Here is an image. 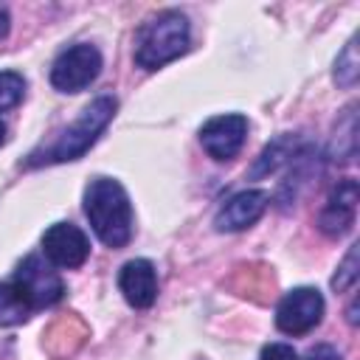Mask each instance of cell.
<instances>
[{
    "mask_svg": "<svg viewBox=\"0 0 360 360\" xmlns=\"http://www.w3.org/2000/svg\"><path fill=\"white\" fill-rule=\"evenodd\" d=\"M84 217L107 248H124L132 239V202L112 177H93L84 188Z\"/></svg>",
    "mask_w": 360,
    "mask_h": 360,
    "instance_id": "obj_1",
    "label": "cell"
},
{
    "mask_svg": "<svg viewBox=\"0 0 360 360\" xmlns=\"http://www.w3.org/2000/svg\"><path fill=\"white\" fill-rule=\"evenodd\" d=\"M118 110V98L115 96H98L93 98L82 115L45 149L31 152L25 166H42V163H68V160H79L96 141L98 135L107 129V124L112 121Z\"/></svg>",
    "mask_w": 360,
    "mask_h": 360,
    "instance_id": "obj_2",
    "label": "cell"
},
{
    "mask_svg": "<svg viewBox=\"0 0 360 360\" xmlns=\"http://www.w3.org/2000/svg\"><path fill=\"white\" fill-rule=\"evenodd\" d=\"M188 39V20L180 11H158L135 34V65L143 70H158L166 62L186 53Z\"/></svg>",
    "mask_w": 360,
    "mask_h": 360,
    "instance_id": "obj_3",
    "label": "cell"
},
{
    "mask_svg": "<svg viewBox=\"0 0 360 360\" xmlns=\"http://www.w3.org/2000/svg\"><path fill=\"white\" fill-rule=\"evenodd\" d=\"M101 73V53L90 42H76L65 48L51 65V84L59 93H82Z\"/></svg>",
    "mask_w": 360,
    "mask_h": 360,
    "instance_id": "obj_4",
    "label": "cell"
},
{
    "mask_svg": "<svg viewBox=\"0 0 360 360\" xmlns=\"http://www.w3.org/2000/svg\"><path fill=\"white\" fill-rule=\"evenodd\" d=\"M20 292L28 298L31 309H45V307H53L62 295H65V284L59 278V273L53 270V264L42 256H25L17 270H14V278H11Z\"/></svg>",
    "mask_w": 360,
    "mask_h": 360,
    "instance_id": "obj_5",
    "label": "cell"
},
{
    "mask_svg": "<svg viewBox=\"0 0 360 360\" xmlns=\"http://www.w3.org/2000/svg\"><path fill=\"white\" fill-rule=\"evenodd\" d=\"M323 318V295L315 287H295L284 292L276 307V326L284 335H307Z\"/></svg>",
    "mask_w": 360,
    "mask_h": 360,
    "instance_id": "obj_6",
    "label": "cell"
},
{
    "mask_svg": "<svg viewBox=\"0 0 360 360\" xmlns=\"http://www.w3.org/2000/svg\"><path fill=\"white\" fill-rule=\"evenodd\" d=\"M42 253L53 267L76 270L90 256V239L82 228H76L70 222H53L42 233Z\"/></svg>",
    "mask_w": 360,
    "mask_h": 360,
    "instance_id": "obj_7",
    "label": "cell"
},
{
    "mask_svg": "<svg viewBox=\"0 0 360 360\" xmlns=\"http://www.w3.org/2000/svg\"><path fill=\"white\" fill-rule=\"evenodd\" d=\"M248 135V118L242 112L214 115L200 127V143L214 160H231L239 155Z\"/></svg>",
    "mask_w": 360,
    "mask_h": 360,
    "instance_id": "obj_8",
    "label": "cell"
},
{
    "mask_svg": "<svg viewBox=\"0 0 360 360\" xmlns=\"http://www.w3.org/2000/svg\"><path fill=\"white\" fill-rule=\"evenodd\" d=\"M264 208H267V191H262V188L239 191L219 205V211L214 217V228L222 233L245 231L264 214Z\"/></svg>",
    "mask_w": 360,
    "mask_h": 360,
    "instance_id": "obj_9",
    "label": "cell"
},
{
    "mask_svg": "<svg viewBox=\"0 0 360 360\" xmlns=\"http://www.w3.org/2000/svg\"><path fill=\"white\" fill-rule=\"evenodd\" d=\"M118 290L135 309H149L158 298V273L149 259H129L118 273Z\"/></svg>",
    "mask_w": 360,
    "mask_h": 360,
    "instance_id": "obj_10",
    "label": "cell"
},
{
    "mask_svg": "<svg viewBox=\"0 0 360 360\" xmlns=\"http://www.w3.org/2000/svg\"><path fill=\"white\" fill-rule=\"evenodd\" d=\"M354 211H357V183L340 180L332 188V194L318 217V228L326 236H343L354 225Z\"/></svg>",
    "mask_w": 360,
    "mask_h": 360,
    "instance_id": "obj_11",
    "label": "cell"
},
{
    "mask_svg": "<svg viewBox=\"0 0 360 360\" xmlns=\"http://www.w3.org/2000/svg\"><path fill=\"white\" fill-rule=\"evenodd\" d=\"M295 158H301L298 138H295V135H281V138H276L273 143L264 146V152L259 155V160H256V166L250 169V174H253V177L270 174V172H276L278 166H284V163H290V160H295Z\"/></svg>",
    "mask_w": 360,
    "mask_h": 360,
    "instance_id": "obj_12",
    "label": "cell"
},
{
    "mask_svg": "<svg viewBox=\"0 0 360 360\" xmlns=\"http://www.w3.org/2000/svg\"><path fill=\"white\" fill-rule=\"evenodd\" d=\"M31 312L34 309L28 298L20 292V287L14 281H0V326H17L28 321Z\"/></svg>",
    "mask_w": 360,
    "mask_h": 360,
    "instance_id": "obj_13",
    "label": "cell"
},
{
    "mask_svg": "<svg viewBox=\"0 0 360 360\" xmlns=\"http://www.w3.org/2000/svg\"><path fill=\"white\" fill-rule=\"evenodd\" d=\"M357 70H360V59H357V37H352L343 51L335 59V82L340 87H352L357 82Z\"/></svg>",
    "mask_w": 360,
    "mask_h": 360,
    "instance_id": "obj_14",
    "label": "cell"
},
{
    "mask_svg": "<svg viewBox=\"0 0 360 360\" xmlns=\"http://www.w3.org/2000/svg\"><path fill=\"white\" fill-rule=\"evenodd\" d=\"M25 96V79L17 70H0V112L17 107Z\"/></svg>",
    "mask_w": 360,
    "mask_h": 360,
    "instance_id": "obj_15",
    "label": "cell"
},
{
    "mask_svg": "<svg viewBox=\"0 0 360 360\" xmlns=\"http://www.w3.org/2000/svg\"><path fill=\"white\" fill-rule=\"evenodd\" d=\"M354 281H357V245L349 248L343 264L338 267V273H335V278H332V290L343 292V290H349Z\"/></svg>",
    "mask_w": 360,
    "mask_h": 360,
    "instance_id": "obj_16",
    "label": "cell"
},
{
    "mask_svg": "<svg viewBox=\"0 0 360 360\" xmlns=\"http://www.w3.org/2000/svg\"><path fill=\"white\" fill-rule=\"evenodd\" d=\"M259 360H298V354H295V349L287 346V343H270V346L262 349Z\"/></svg>",
    "mask_w": 360,
    "mask_h": 360,
    "instance_id": "obj_17",
    "label": "cell"
},
{
    "mask_svg": "<svg viewBox=\"0 0 360 360\" xmlns=\"http://www.w3.org/2000/svg\"><path fill=\"white\" fill-rule=\"evenodd\" d=\"M304 360H343V357H340V352H338L335 346L318 343V346H312V349L304 354Z\"/></svg>",
    "mask_w": 360,
    "mask_h": 360,
    "instance_id": "obj_18",
    "label": "cell"
},
{
    "mask_svg": "<svg viewBox=\"0 0 360 360\" xmlns=\"http://www.w3.org/2000/svg\"><path fill=\"white\" fill-rule=\"evenodd\" d=\"M8 34V11L0 6V39Z\"/></svg>",
    "mask_w": 360,
    "mask_h": 360,
    "instance_id": "obj_19",
    "label": "cell"
},
{
    "mask_svg": "<svg viewBox=\"0 0 360 360\" xmlns=\"http://www.w3.org/2000/svg\"><path fill=\"white\" fill-rule=\"evenodd\" d=\"M3 141H6V127H3V121H0V146H3Z\"/></svg>",
    "mask_w": 360,
    "mask_h": 360,
    "instance_id": "obj_20",
    "label": "cell"
}]
</instances>
